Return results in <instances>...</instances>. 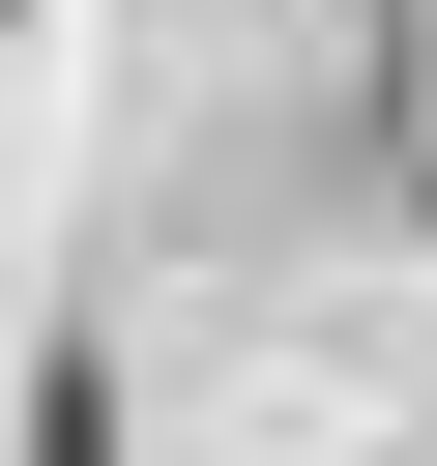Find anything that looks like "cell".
<instances>
[{"instance_id": "1", "label": "cell", "mask_w": 437, "mask_h": 466, "mask_svg": "<svg viewBox=\"0 0 437 466\" xmlns=\"http://www.w3.org/2000/svg\"><path fill=\"white\" fill-rule=\"evenodd\" d=\"M29 466H117V350H87V320L29 350Z\"/></svg>"}, {"instance_id": "2", "label": "cell", "mask_w": 437, "mask_h": 466, "mask_svg": "<svg viewBox=\"0 0 437 466\" xmlns=\"http://www.w3.org/2000/svg\"><path fill=\"white\" fill-rule=\"evenodd\" d=\"M408 175H437V146H408Z\"/></svg>"}, {"instance_id": "3", "label": "cell", "mask_w": 437, "mask_h": 466, "mask_svg": "<svg viewBox=\"0 0 437 466\" xmlns=\"http://www.w3.org/2000/svg\"><path fill=\"white\" fill-rule=\"evenodd\" d=\"M0 29H29V0H0Z\"/></svg>"}]
</instances>
